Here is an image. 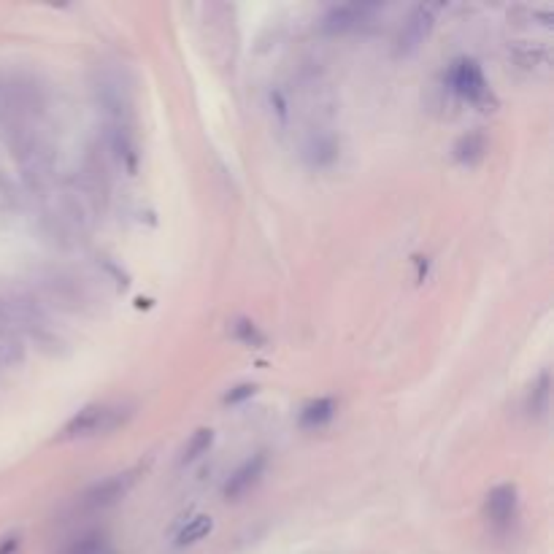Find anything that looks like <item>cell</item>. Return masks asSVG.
I'll list each match as a JSON object with an SVG mask.
<instances>
[{
  "mask_svg": "<svg viewBox=\"0 0 554 554\" xmlns=\"http://www.w3.org/2000/svg\"><path fill=\"white\" fill-rule=\"evenodd\" d=\"M124 417H127V409L122 406H109V403L87 406L63 428V439H90V436L111 433L124 422Z\"/></svg>",
  "mask_w": 554,
  "mask_h": 554,
  "instance_id": "cell-1",
  "label": "cell"
},
{
  "mask_svg": "<svg viewBox=\"0 0 554 554\" xmlns=\"http://www.w3.org/2000/svg\"><path fill=\"white\" fill-rule=\"evenodd\" d=\"M449 87L454 95H460L462 101L473 104V106H481L487 104L490 98V87H487V79L481 74V68L473 63V60H457L449 71Z\"/></svg>",
  "mask_w": 554,
  "mask_h": 554,
  "instance_id": "cell-2",
  "label": "cell"
},
{
  "mask_svg": "<svg viewBox=\"0 0 554 554\" xmlns=\"http://www.w3.org/2000/svg\"><path fill=\"white\" fill-rule=\"evenodd\" d=\"M484 511H487V519H490L495 528H506V525L514 519V514H517V487H514V484H500V487H495V490L487 495Z\"/></svg>",
  "mask_w": 554,
  "mask_h": 554,
  "instance_id": "cell-3",
  "label": "cell"
},
{
  "mask_svg": "<svg viewBox=\"0 0 554 554\" xmlns=\"http://www.w3.org/2000/svg\"><path fill=\"white\" fill-rule=\"evenodd\" d=\"M430 27H433V8H430V5H420V8L409 16V22L403 25V30H401V49H403V52L417 49V46L428 38Z\"/></svg>",
  "mask_w": 554,
  "mask_h": 554,
  "instance_id": "cell-4",
  "label": "cell"
},
{
  "mask_svg": "<svg viewBox=\"0 0 554 554\" xmlns=\"http://www.w3.org/2000/svg\"><path fill=\"white\" fill-rule=\"evenodd\" d=\"M130 484H133V476H130V473L111 476V479H106L104 484L93 487V490L84 495V503H87L90 509H104V506H111V503H116V500L127 492Z\"/></svg>",
  "mask_w": 554,
  "mask_h": 554,
  "instance_id": "cell-5",
  "label": "cell"
},
{
  "mask_svg": "<svg viewBox=\"0 0 554 554\" xmlns=\"http://www.w3.org/2000/svg\"><path fill=\"white\" fill-rule=\"evenodd\" d=\"M262 470H265V454H254L252 460H246V462L230 476V481L224 484V498H238V495H243V492L262 476Z\"/></svg>",
  "mask_w": 554,
  "mask_h": 554,
  "instance_id": "cell-6",
  "label": "cell"
},
{
  "mask_svg": "<svg viewBox=\"0 0 554 554\" xmlns=\"http://www.w3.org/2000/svg\"><path fill=\"white\" fill-rule=\"evenodd\" d=\"M332 417H335V401L332 398H320V401H314V403H309L303 411H301V428H306V430H320V428H325L328 422H331Z\"/></svg>",
  "mask_w": 554,
  "mask_h": 554,
  "instance_id": "cell-7",
  "label": "cell"
},
{
  "mask_svg": "<svg viewBox=\"0 0 554 554\" xmlns=\"http://www.w3.org/2000/svg\"><path fill=\"white\" fill-rule=\"evenodd\" d=\"M371 11V5H341V8H332L331 14H328V19H325V27L328 30H349V27H357L362 19H365V14Z\"/></svg>",
  "mask_w": 554,
  "mask_h": 554,
  "instance_id": "cell-8",
  "label": "cell"
},
{
  "mask_svg": "<svg viewBox=\"0 0 554 554\" xmlns=\"http://www.w3.org/2000/svg\"><path fill=\"white\" fill-rule=\"evenodd\" d=\"M306 152H309L314 165H331L332 160L338 157V143H335L331 133H317V135H312Z\"/></svg>",
  "mask_w": 554,
  "mask_h": 554,
  "instance_id": "cell-9",
  "label": "cell"
},
{
  "mask_svg": "<svg viewBox=\"0 0 554 554\" xmlns=\"http://www.w3.org/2000/svg\"><path fill=\"white\" fill-rule=\"evenodd\" d=\"M484 152H487V141H484L481 133H468V135H462L460 143L454 146V157H457L460 163H468V165H473L476 160H481Z\"/></svg>",
  "mask_w": 554,
  "mask_h": 554,
  "instance_id": "cell-10",
  "label": "cell"
},
{
  "mask_svg": "<svg viewBox=\"0 0 554 554\" xmlns=\"http://www.w3.org/2000/svg\"><path fill=\"white\" fill-rule=\"evenodd\" d=\"M212 528H214V522H212V517H206V514H201V517H195V519H190L182 530H179V536H176V544L179 547H190V544H198L201 539H206L209 533H212Z\"/></svg>",
  "mask_w": 554,
  "mask_h": 554,
  "instance_id": "cell-11",
  "label": "cell"
},
{
  "mask_svg": "<svg viewBox=\"0 0 554 554\" xmlns=\"http://www.w3.org/2000/svg\"><path fill=\"white\" fill-rule=\"evenodd\" d=\"M528 411H530V417H544L549 411V373H541L539 384L533 387L530 401H528Z\"/></svg>",
  "mask_w": 554,
  "mask_h": 554,
  "instance_id": "cell-12",
  "label": "cell"
},
{
  "mask_svg": "<svg viewBox=\"0 0 554 554\" xmlns=\"http://www.w3.org/2000/svg\"><path fill=\"white\" fill-rule=\"evenodd\" d=\"M214 443V433L212 430H198L193 439H190V443L184 446V454H182V462H195L201 454H206L209 451V446Z\"/></svg>",
  "mask_w": 554,
  "mask_h": 554,
  "instance_id": "cell-13",
  "label": "cell"
},
{
  "mask_svg": "<svg viewBox=\"0 0 554 554\" xmlns=\"http://www.w3.org/2000/svg\"><path fill=\"white\" fill-rule=\"evenodd\" d=\"M232 335H235L243 346H252V349L265 346V335L260 332V328H257L254 322H249V320H238V322L232 325Z\"/></svg>",
  "mask_w": 554,
  "mask_h": 554,
  "instance_id": "cell-14",
  "label": "cell"
},
{
  "mask_svg": "<svg viewBox=\"0 0 554 554\" xmlns=\"http://www.w3.org/2000/svg\"><path fill=\"white\" fill-rule=\"evenodd\" d=\"M65 554H106V544H104V536L93 533V536H84L79 541H74Z\"/></svg>",
  "mask_w": 554,
  "mask_h": 554,
  "instance_id": "cell-15",
  "label": "cell"
},
{
  "mask_svg": "<svg viewBox=\"0 0 554 554\" xmlns=\"http://www.w3.org/2000/svg\"><path fill=\"white\" fill-rule=\"evenodd\" d=\"M254 392H257V387H254V384H238V387H232V390L224 395V403H227V406L243 403V401L254 398Z\"/></svg>",
  "mask_w": 554,
  "mask_h": 554,
  "instance_id": "cell-16",
  "label": "cell"
},
{
  "mask_svg": "<svg viewBox=\"0 0 554 554\" xmlns=\"http://www.w3.org/2000/svg\"><path fill=\"white\" fill-rule=\"evenodd\" d=\"M14 549H16V539H8V544H5V547L0 549V554H11Z\"/></svg>",
  "mask_w": 554,
  "mask_h": 554,
  "instance_id": "cell-17",
  "label": "cell"
},
{
  "mask_svg": "<svg viewBox=\"0 0 554 554\" xmlns=\"http://www.w3.org/2000/svg\"><path fill=\"white\" fill-rule=\"evenodd\" d=\"M106 554H109V552H106Z\"/></svg>",
  "mask_w": 554,
  "mask_h": 554,
  "instance_id": "cell-18",
  "label": "cell"
}]
</instances>
